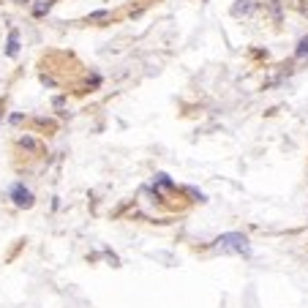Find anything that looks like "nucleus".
Instances as JSON below:
<instances>
[{
  "instance_id": "obj_6",
  "label": "nucleus",
  "mask_w": 308,
  "mask_h": 308,
  "mask_svg": "<svg viewBox=\"0 0 308 308\" xmlns=\"http://www.w3.org/2000/svg\"><path fill=\"white\" fill-rule=\"evenodd\" d=\"M49 5H52V3H38L36 8H33V14H36V16H44L46 11H49Z\"/></svg>"
},
{
  "instance_id": "obj_2",
  "label": "nucleus",
  "mask_w": 308,
  "mask_h": 308,
  "mask_svg": "<svg viewBox=\"0 0 308 308\" xmlns=\"http://www.w3.org/2000/svg\"><path fill=\"white\" fill-rule=\"evenodd\" d=\"M11 196H14V205L16 207H30L33 205V194L25 188V185H19V183L11 188Z\"/></svg>"
},
{
  "instance_id": "obj_3",
  "label": "nucleus",
  "mask_w": 308,
  "mask_h": 308,
  "mask_svg": "<svg viewBox=\"0 0 308 308\" xmlns=\"http://www.w3.org/2000/svg\"><path fill=\"white\" fill-rule=\"evenodd\" d=\"M251 11H254V0H237V3L232 5V14H235V16L251 14Z\"/></svg>"
},
{
  "instance_id": "obj_1",
  "label": "nucleus",
  "mask_w": 308,
  "mask_h": 308,
  "mask_svg": "<svg viewBox=\"0 0 308 308\" xmlns=\"http://www.w3.org/2000/svg\"><path fill=\"white\" fill-rule=\"evenodd\" d=\"M216 248L226 254H248V240L240 232H226V235H221L216 240Z\"/></svg>"
},
{
  "instance_id": "obj_7",
  "label": "nucleus",
  "mask_w": 308,
  "mask_h": 308,
  "mask_svg": "<svg viewBox=\"0 0 308 308\" xmlns=\"http://www.w3.org/2000/svg\"><path fill=\"white\" fill-rule=\"evenodd\" d=\"M107 16H109L107 11H93V14H90V19H93V22H104Z\"/></svg>"
},
{
  "instance_id": "obj_8",
  "label": "nucleus",
  "mask_w": 308,
  "mask_h": 308,
  "mask_svg": "<svg viewBox=\"0 0 308 308\" xmlns=\"http://www.w3.org/2000/svg\"><path fill=\"white\" fill-rule=\"evenodd\" d=\"M273 3H278V0H273Z\"/></svg>"
},
{
  "instance_id": "obj_4",
  "label": "nucleus",
  "mask_w": 308,
  "mask_h": 308,
  "mask_svg": "<svg viewBox=\"0 0 308 308\" xmlns=\"http://www.w3.org/2000/svg\"><path fill=\"white\" fill-rule=\"evenodd\" d=\"M5 52H8L11 57L19 52V36H16V33H11V36H8V46H5Z\"/></svg>"
},
{
  "instance_id": "obj_5",
  "label": "nucleus",
  "mask_w": 308,
  "mask_h": 308,
  "mask_svg": "<svg viewBox=\"0 0 308 308\" xmlns=\"http://www.w3.org/2000/svg\"><path fill=\"white\" fill-rule=\"evenodd\" d=\"M306 55H308V36L300 38V44H298V57H306Z\"/></svg>"
}]
</instances>
